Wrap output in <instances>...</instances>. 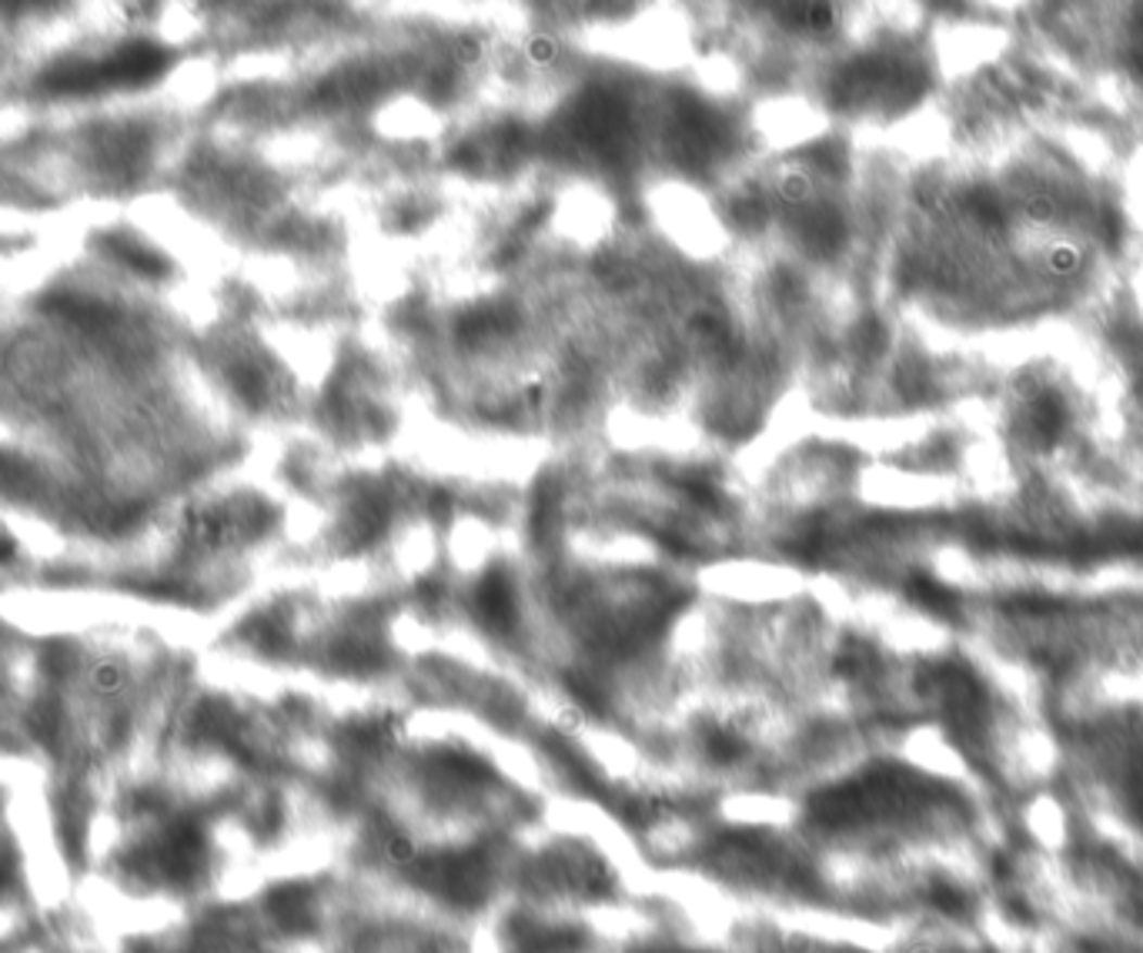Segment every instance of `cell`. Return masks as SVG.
Listing matches in <instances>:
<instances>
[{
    "mask_svg": "<svg viewBox=\"0 0 1143 953\" xmlns=\"http://www.w3.org/2000/svg\"><path fill=\"white\" fill-rule=\"evenodd\" d=\"M1064 422H1067L1064 405L1056 402V398H1050V395L1033 398L1030 408H1027V429H1030V435H1033L1040 445H1050V442L1061 439Z\"/></svg>",
    "mask_w": 1143,
    "mask_h": 953,
    "instance_id": "obj_1",
    "label": "cell"
},
{
    "mask_svg": "<svg viewBox=\"0 0 1143 953\" xmlns=\"http://www.w3.org/2000/svg\"><path fill=\"white\" fill-rule=\"evenodd\" d=\"M107 252L117 255L127 268H135V271H141V275H151V278H157V275L167 271V262H164L157 252H151V247L131 241V238H107Z\"/></svg>",
    "mask_w": 1143,
    "mask_h": 953,
    "instance_id": "obj_2",
    "label": "cell"
},
{
    "mask_svg": "<svg viewBox=\"0 0 1143 953\" xmlns=\"http://www.w3.org/2000/svg\"><path fill=\"white\" fill-rule=\"evenodd\" d=\"M94 683H98L101 689H114V686L120 683V673H117L114 666H98V673H94Z\"/></svg>",
    "mask_w": 1143,
    "mask_h": 953,
    "instance_id": "obj_3",
    "label": "cell"
},
{
    "mask_svg": "<svg viewBox=\"0 0 1143 953\" xmlns=\"http://www.w3.org/2000/svg\"><path fill=\"white\" fill-rule=\"evenodd\" d=\"M14 556H17V543L8 532H0V562H11Z\"/></svg>",
    "mask_w": 1143,
    "mask_h": 953,
    "instance_id": "obj_4",
    "label": "cell"
}]
</instances>
